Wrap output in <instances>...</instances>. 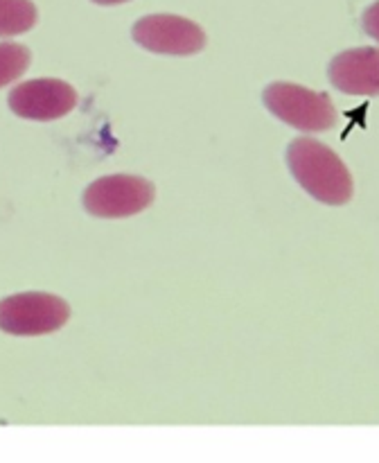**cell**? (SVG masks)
<instances>
[{"label": "cell", "instance_id": "obj_11", "mask_svg": "<svg viewBox=\"0 0 379 463\" xmlns=\"http://www.w3.org/2000/svg\"><path fill=\"white\" fill-rule=\"evenodd\" d=\"M93 3L104 5V7H108V5H122V3H129V0H93Z\"/></svg>", "mask_w": 379, "mask_h": 463}, {"label": "cell", "instance_id": "obj_8", "mask_svg": "<svg viewBox=\"0 0 379 463\" xmlns=\"http://www.w3.org/2000/svg\"><path fill=\"white\" fill-rule=\"evenodd\" d=\"M36 23V7L32 0H0V39L18 36L32 30Z\"/></svg>", "mask_w": 379, "mask_h": 463}, {"label": "cell", "instance_id": "obj_3", "mask_svg": "<svg viewBox=\"0 0 379 463\" xmlns=\"http://www.w3.org/2000/svg\"><path fill=\"white\" fill-rule=\"evenodd\" d=\"M70 319L63 298L45 292L14 294L0 301V330L14 337H39L57 333Z\"/></svg>", "mask_w": 379, "mask_h": 463}, {"label": "cell", "instance_id": "obj_6", "mask_svg": "<svg viewBox=\"0 0 379 463\" xmlns=\"http://www.w3.org/2000/svg\"><path fill=\"white\" fill-rule=\"evenodd\" d=\"M9 109L25 120H57L77 107V90L61 80H30L14 86Z\"/></svg>", "mask_w": 379, "mask_h": 463}, {"label": "cell", "instance_id": "obj_10", "mask_svg": "<svg viewBox=\"0 0 379 463\" xmlns=\"http://www.w3.org/2000/svg\"><path fill=\"white\" fill-rule=\"evenodd\" d=\"M361 23H364L365 34H368L370 39H374L379 43V0H377V3L370 5L368 9H365Z\"/></svg>", "mask_w": 379, "mask_h": 463}, {"label": "cell", "instance_id": "obj_2", "mask_svg": "<svg viewBox=\"0 0 379 463\" xmlns=\"http://www.w3.org/2000/svg\"><path fill=\"white\" fill-rule=\"evenodd\" d=\"M262 99L278 120L287 122L298 131H310V134L311 131H328L332 129L338 118L328 95L310 90L305 86L287 84V81H275V84L266 86Z\"/></svg>", "mask_w": 379, "mask_h": 463}, {"label": "cell", "instance_id": "obj_7", "mask_svg": "<svg viewBox=\"0 0 379 463\" xmlns=\"http://www.w3.org/2000/svg\"><path fill=\"white\" fill-rule=\"evenodd\" d=\"M334 89L346 95H379V48H355L337 54L328 68Z\"/></svg>", "mask_w": 379, "mask_h": 463}, {"label": "cell", "instance_id": "obj_5", "mask_svg": "<svg viewBox=\"0 0 379 463\" xmlns=\"http://www.w3.org/2000/svg\"><path fill=\"white\" fill-rule=\"evenodd\" d=\"M131 36L140 48L158 54H197L206 48V34L197 23L174 14H152L131 27Z\"/></svg>", "mask_w": 379, "mask_h": 463}, {"label": "cell", "instance_id": "obj_9", "mask_svg": "<svg viewBox=\"0 0 379 463\" xmlns=\"http://www.w3.org/2000/svg\"><path fill=\"white\" fill-rule=\"evenodd\" d=\"M30 59L32 54L25 45L0 43V89L23 77V72L30 66Z\"/></svg>", "mask_w": 379, "mask_h": 463}, {"label": "cell", "instance_id": "obj_1", "mask_svg": "<svg viewBox=\"0 0 379 463\" xmlns=\"http://www.w3.org/2000/svg\"><path fill=\"white\" fill-rule=\"evenodd\" d=\"M287 165L307 194L328 206H343L352 199L355 184L346 163L328 145L314 138H296L287 147Z\"/></svg>", "mask_w": 379, "mask_h": 463}, {"label": "cell", "instance_id": "obj_4", "mask_svg": "<svg viewBox=\"0 0 379 463\" xmlns=\"http://www.w3.org/2000/svg\"><path fill=\"white\" fill-rule=\"evenodd\" d=\"M156 190L143 176L111 175L93 181L84 193V208L93 217L120 220L152 206Z\"/></svg>", "mask_w": 379, "mask_h": 463}]
</instances>
